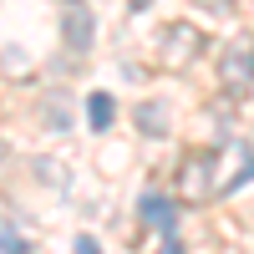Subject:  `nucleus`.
Wrapping results in <instances>:
<instances>
[{"instance_id":"obj_1","label":"nucleus","mask_w":254,"mask_h":254,"mask_svg":"<svg viewBox=\"0 0 254 254\" xmlns=\"http://www.w3.org/2000/svg\"><path fill=\"white\" fill-rule=\"evenodd\" d=\"M219 81H224V92L244 102L254 92V36H239L234 46L224 51V66H219Z\"/></svg>"},{"instance_id":"obj_2","label":"nucleus","mask_w":254,"mask_h":254,"mask_svg":"<svg viewBox=\"0 0 254 254\" xmlns=\"http://www.w3.org/2000/svg\"><path fill=\"white\" fill-rule=\"evenodd\" d=\"M214 168H219V147H198V153L183 158V168H178V188H183L188 203L214 198Z\"/></svg>"},{"instance_id":"obj_3","label":"nucleus","mask_w":254,"mask_h":254,"mask_svg":"<svg viewBox=\"0 0 254 254\" xmlns=\"http://www.w3.org/2000/svg\"><path fill=\"white\" fill-rule=\"evenodd\" d=\"M203 51V31L198 26H183V20H173V26L163 31V51H158V61L163 66H188Z\"/></svg>"},{"instance_id":"obj_4","label":"nucleus","mask_w":254,"mask_h":254,"mask_svg":"<svg viewBox=\"0 0 254 254\" xmlns=\"http://www.w3.org/2000/svg\"><path fill=\"white\" fill-rule=\"evenodd\" d=\"M61 36H66L71 51H87L92 46V10L81 5V0H71V5L61 10Z\"/></svg>"},{"instance_id":"obj_5","label":"nucleus","mask_w":254,"mask_h":254,"mask_svg":"<svg viewBox=\"0 0 254 254\" xmlns=\"http://www.w3.org/2000/svg\"><path fill=\"white\" fill-rule=\"evenodd\" d=\"M137 214H142V224H153L158 234H173V229H178V203L163 198V193H142L137 198Z\"/></svg>"},{"instance_id":"obj_6","label":"nucleus","mask_w":254,"mask_h":254,"mask_svg":"<svg viewBox=\"0 0 254 254\" xmlns=\"http://www.w3.org/2000/svg\"><path fill=\"white\" fill-rule=\"evenodd\" d=\"M137 132H147V137H163L168 132V102H147V107H137Z\"/></svg>"},{"instance_id":"obj_7","label":"nucleus","mask_w":254,"mask_h":254,"mask_svg":"<svg viewBox=\"0 0 254 254\" xmlns=\"http://www.w3.org/2000/svg\"><path fill=\"white\" fill-rule=\"evenodd\" d=\"M112 107H117V102H112L107 92H97V97H87V122H92V132H107V127H112V117H117Z\"/></svg>"},{"instance_id":"obj_8","label":"nucleus","mask_w":254,"mask_h":254,"mask_svg":"<svg viewBox=\"0 0 254 254\" xmlns=\"http://www.w3.org/2000/svg\"><path fill=\"white\" fill-rule=\"evenodd\" d=\"M0 254H31V244L20 234H10V224H0Z\"/></svg>"},{"instance_id":"obj_9","label":"nucleus","mask_w":254,"mask_h":254,"mask_svg":"<svg viewBox=\"0 0 254 254\" xmlns=\"http://www.w3.org/2000/svg\"><path fill=\"white\" fill-rule=\"evenodd\" d=\"M76 254H102V249H97V239H87V234H81V239H76Z\"/></svg>"},{"instance_id":"obj_10","label":"nucleus","mask_w":254,"mask_h":254,"mask_svg":"<svg viewBox=\"0 0 254 254\" xmlns=\"http://www.w3.org/2000/svg\"><path fill=\"white\" fill-rule=\"evenodd\" d=\"M163 254H183V244H178V234H163Z\"/></svg>"},{"instance_id":"obj_11","label":"nucleus","mask_w":254,"mask_h":254,"mask_svg":"<svg viewBox=\"0 0 254 254\" xmlns=\"http://www.w3.org/2000/svg\"><path fill=\"white\" fill-rule=\"evenodd\" d=\"M127 5H132V10H147V5H153V0H127Z\"/></svg>"}]
</instances>
